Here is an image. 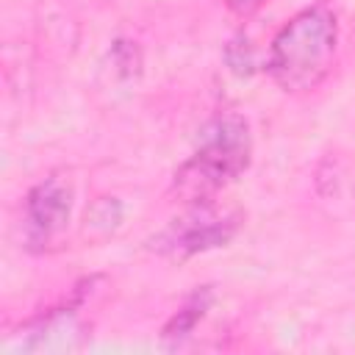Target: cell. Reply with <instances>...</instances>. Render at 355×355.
<instances>
[{
	"label": "cell",
	"instance_id": "cell-1",
	"mask_svg": "<svg viewBox=\"0 0 355 355\" xmlns=\"http://www.w3.org/2000/svg\"><path fill=\"white\" fill-rule=\"evenodd\" d=\"M338 50V19L324 3L297 11L280 25L269 44L266 72L288 94L313 92L333 69Z\"/></svg>",
	"mask_w": 355,
	"mask_h": 355
},
{
	"label": "cell",
	"instance_id": "cell-2",
	"mask_svg": "<svg viewBox=\"0 0 355 355\" xmlns=\"http://www.w3.org/2000/svg\"><path fill=\"white\" fill-rule=\"evenodd\" d=\"M252 158V136L250 125L241 114H219L202 128L200 147L186 158L175 178H172V194L183 202H208L216 200V194L230 186L236 178H241Z\"/></svg>",
	"mask_w": 355,
	"mask_h": 355
},
{
	"label": "cell",
	"instance_id": "cell-3",
	"mask_svg": "<svg viewBox=\"0 0 355 355\" xmlns=\"http://www.w3.org/2000/svg\"><path fill=\"white\" fill-rule=\"evenodd\" d=\"M241 214L230 208H219L216 200L191 202L180 216H175L164 230H158L147 247L164 258L186 261L200 252L225 247L241 227Z\"/></svg>",
	"mask_w": 355,
	"mask_h": 355
},
{
	"label": "cell",
	"instance_id": "cell-4",
	"mask_svg": "<svg viewBox=\"0 0 355 355\" xmlns=\"http://www.w3.org/2000/svg\"><path fill=\"white\" fill-rule=\"evenodd\" d=\"M72 214V183L69 178L53 172L42 178L36 186H31L25 197V247L31 252H47L53 250L69 222Z\"/></svg>",
	"mask_w": 355,
	"mask_h": 355
},
{
	"label": "cell",
	"instance_id": "cell-5",
	"mask_svg": "<svg viewBox=\"0 0 355 355\" xmlns=\"http://www.w3.org/2000/svg\"><path fill=\"white\" fill-rule=\"evenodd\" d=\"M211 302H214V286H197V288L183 300V305L178 308V313L164 324L161 338L178 341V338L189 336V333L197 327V322L208 313Z\"/></svg>",
	"mask_w": 355,
	"mask_h": 355
},
{
	"label": "cell",
	"instance_id": "cell-6",
	"mask_svg": "<svg viewBox=\"0 0 355 355\" xmlns=\"http://www.w3.org/2000/svg\"><path fill=\"white\" fill-rule=\"evenodd\" d=\"M122 219V205L116 197H100L97 202H92V208L86 211V230L92 233H100V236H108L116 230Z\"/></svg>",
	"mask_w": 355,
	"mask_h": 355
}]
</instances>
